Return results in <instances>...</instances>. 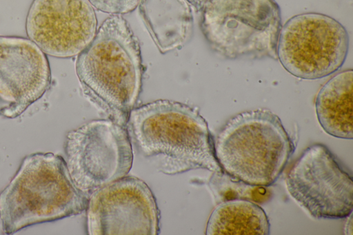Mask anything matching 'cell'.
<instances>
[{
	"mask_svg": "<svg viewBox=\"0 0 353 235\" xmlns=\"http://www.w3.org/2000/svg\"><path fill=\"white\" fill-rule=\"evenodd\" d=\"M353 71H342L319 90L315 100L317 119L328 134L352 139Z\"/></svg>",
	"mask_w": 353,
	"mask_h": 235,
	"instance_id": "obj_13",
	"label": "cell"
},
{
	"mask_svg": "<svg viewBox=\"0 0 353 235\" xmlns=\"http://www.w3.org/2000/svg\"><path fill=\"white\" fill-rule=\"evenodd\" d=\"M88 196L73 183L65 159L52 152L25 156L0 192V220L6 234L26 227L76 216Z\"/></svg>",
	"mask_w": 353,
	"mask_h": 235,
	"instance_id": "obj_3",
	"label": "cell"
},
{
	"mask_svg": "<svg viewBox=\"0 0 353 235\" xmlns=\"http://www.w3.org/2000/svg\"><path fill=\"white\" fill-rule=\"evenodd\" d=\"M220 170L250 186H270L283 172L295 147L279 116L268 109L239 113L213 139Z\"/></svg>",
	"mask_w": 353,
	"mask_h": 235,
	"instance_id": "obj_4",
	"label": "cell"
},
{
	"mask_svg": "<svg viewBox=\"0 0 353 235\" xmlns=\"http://www.w3.org/2000/svg\"><path fill=\"white\" fill-rule=\"evenodd\" d=\"M270 224L264 210L244 198L219 203L208 218L207 235H268Z\"/></svg>",
	"mask_w": 353,
	"mask_h": 235,
	"instance_id": "obj_14",
	"label": "cell"
},
{
	"mask_svg": "<svg viewBox=\"0 0 353 235\" xmlns=\"http://www.w3.org/2000/svg\"><path fill=\"white\" fill-rule=\"evenodd\" d=\"M139 12L159 50L182 48L193 30V16L186 0H140Z\"/></svg>",
	"mask_w": 353,
	"mask_h": 235,
	"instance_id": "obj_12",
	"label": "cell"
},
{
	"mask_svg": "<svg viewBox=\"0 0 353 235\" xmlns=\"http://www.w3.org/2000/svg\"><path fill=\"white\" fill-rule=\"evenodd\" d=\"M196 10L201 11L209 0H186Z\"/></svg>",
	"mask_w": 353,
	"mask_h": 235,
	"instance_id": "obj_16",
	"label": "cell"
},
{
	"mask_svg": "<svg viewBox=\"0 0 353 235\" xmlns=\"http://www.w3.org/2000/svg\"><path fill=\"white\" fill-rule=\"evenodd\" d=\"M125 125L141 154L163 174L221 170L208 123L195 108L160 99L134 108Z\"/></svg>",
	"mask_w": 353,
	"mask_h": 235,
	"instance_id": "obj_1",
	"label": "cell"
},
{
	"mask_svg": "<svg viewBox=\"0 0 353 235\" xmlns=\"http://www.w3.org/2000/svg\"><path fill=\"white\" fill-rule=\"evenodd\" d=\"M97 25L88 0H33L26 20L29 39L57 58L78 55L94 37Z\"/></svg>",
	"mask_w": 353,
	"mask_h": 235,
	"instance_id": "obj_10",
	"label": "cell"
},
{
	"mask_svg": "<svg viewBox=\"0 0 353 235\" xmlns=\"http://www.w3.org/2000/svg\"><path fill=\"white\" fill-rule=\"evenodd\" d=\"M75 68L87 98L125 126L139 96L143 70L138 40L121 14L102 23L77 55Z\"/></svg>",
	"mask_w": 353,
	"mask_h": 235,
	"instance_id": "obj_2",
	"label": "cell"
},
{
	"mask_svg": "<svg viewBox=\"0 0 353 235\" xmlns=\"http://www.w3.org/2000/svg\"><path fill=\"white\" fill-rule=\"evenodd\" d=\"M348 47V33L341 23L326 14L307 12L291 17L281 27L276 55L290 74L313 80L338 70Z\"/></svg>",
	"mask_w": 353,
	"mask_h": 235,
	"instance_id": "obj_7",
	"label": "cell"
},
{
	"mask_svg": "<svg viewBox=\"0 0 353 235\" xmlns=\"http://www.w3.org/2000/svg\"><path fill=\"white\" fill-rule=\"evenodd\" d=\"M64 151L73 183L88 196L125 176L132 165L128 130L112 119L93 120L70 131Z\"/></svg>",
	"mask_w": 353,
	"mask_h": 235,
	"instance_id": "obj_6",
	"label": "cell"
},
{
	"mask_svg": "<svg viewBox=\"0 0 353 235\" xmlns=\"http://www.w3.org/2000/svg\"><path fill=\"white\" fill-rule=\"evenodd\" d=\"M287 189L312 217L342 219L353 210V181L337 157L323 144L306 148L289 170Z\"/></svg>",
	"mask_w": 353,
	"mask_h": 235,
	"instance_id": "obj_8",
	"label": "cell"
},
{
	"mask_svg": "<svg viewBox=\"0 0 353 235\" xmlns=\"http://www.w3.org/2000/svg\"><path fill=\"white\" fill-rule=\"evenodd\" d=\"M89 235H157L160 212L148 185L125 176L94 191L86 207Z\"/></svg>",
	"mask_w": 353,
	"mask_h": 235,
	"instance_id": "obj_9",
	"label": "cell"
},
{
	"mask_svg": "<svg viewBox=\"0 0 353 235\" xmlns=\"http://www.w3.org/2000/svg\"><path fill=\"white\" fill-rule=\"evenodd\" d=\"M46 54L30 39L0 35V99L7 105L0 115L20 116L50 88Z\"/></svg>",
	"mask_w": 353,
	"mask_h": 235,
	"instance_id": "obj_11",
	"label": "cell"
},
{
	"mask_svg": "<svg viewBox=\"0 0 353 235\" xmlns=\"http://www.w3.org/2000/svg\"><path fill=\"white\" fill-rule=\"evenodd\" d=\"M91 5L99 11L121 14L132 11L140 0H88Z\"/></svg>",
	"mask_w": 353,
	"mask_h": 235,
	"instance_id": "obj_15",
	"label": "cell"
},
{
	"mask_svg": "<svg viewBox=\"0 0 353 235\" xmlns=\"http://www.w3.org/2000/svg\"><path fill=\"white\" fill-rule=\"evenodd\" d=\"M201 28L210 48L228 59H277L281 15L275 0H209Z\"/></svg>",
	"mask_w": 353,
	"mask_h": 235,
	"instance_id": "obj_5",
	"label": "cell"
}]
</instances>
